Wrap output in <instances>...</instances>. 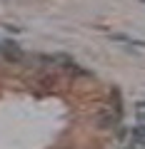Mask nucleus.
Wrapping results in <instances>:
<instances>
[{"mask_svg": "<svg viewBox=\"0 0 145 149\" xmlns=\"http://www.w3.org/2000/svg\"><path fill=\"white\" fill-rule=\"evenodd\" d=\"M128 149H135V147H128Z\"/></svg>", "mask_w": 145, "mask_h": 149, "instance_id": "obj_3", "label": "nucleus"}, {"mask_svg": "<svg viewBox=\"0 0 145 149\" xmlns=\"http://www.w3.org/2000/svg\"><path fill=\"white\" fill-rule=\"evenodd\" d=\"M0 52L5 55V60H10V62H20L23 60V50L15 42H3L0 45Z\"/></svg>", "mask_w": 145, "mask_h": 149, "instance_id": "obj_1", "label": "nucleus"}, {"mask_svg": "<svg viewBox=\"0 0 145 149\" xmlns=\"http://www.w3.org/2000/svg\"><path fill=\"white\" fill-rule=\"evenodd\" d=\"M118 124V114H113V112H103V114H98V127L100 129H110Z\"/></svg>", "mask_w": 145, "mask_h": 149, "instance_id": "obj_2", "label": "nucleus"}, {"mask_svg": "<svg viewBox=\"0 0 145 149\" xmlns=\"http://www.w3.org/2000/svg\"><path fill=\"white\" fill-rule=\"evenodd\" d=\"M143 119H145V117H143Z\"/></svg>", "mask_w": 145, "mask_h": 149, "instance_id": "obj_4", "label": "nucleus"}]
</instances>
